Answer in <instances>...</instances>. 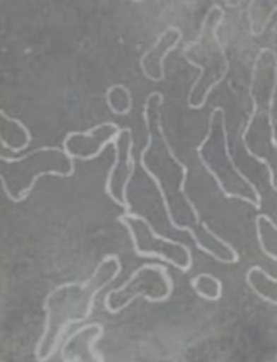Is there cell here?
Returning <instances> with one entry per match:
<instances>
[{"label":"cell","mask_w":277,"mask_h":362,"mask_svg":"<svg viewBox=\"0 0 277 362\" xmlns=\"http://www.w3.org/2000/svg\"><path fill=\"white\" fill-rule=\"evenodd\" d=\"M182 41V30L177 25H170L166 30L155 39L154 45L140 57V69L148 81L161 83L166 80V57L177 49Z\"/></svg>","instance_id":"cell-8"},{"label":"cell","mask_w":277,"mask_h":362,"mask_svg":"<svg viewBox=\"0 0 277 362\" xmlns=\"http://www.w3.org/2000/svg\"><path fill=\"white\" fill-rule=\"evenodd\" d=\"M122 272V262L117 255H106L98 264L90 278L83 283L69 281L55 286L45 299V329L35 343L34 357L48 362L60 350L67 329L73 324L87 322L94 313L95 297L115 281Z\"/></svg>","instance_id":"cell-1"},{"label":"cell","mask_w":277,"mask_h":362,"mask_svg":"<svg viewBox=\"0 0 277 362\" xmlns=\"http://www.w3.org/2000/svg\"><path fill=\"white\" fill-rule=\"evenodd\" d=\"M113 151H115V158H113L112 166L108 170L105 184L106 197L112 200L113 197V186L119 182V198L122 200V209L126 212L131 211L129 198H127V187H129L131 180H133L134 172H136V161H134V140L133 131L129 127H124V133L113 141Z\"/></svg>","instance_id":"cell-6"},{"label":"cell","mask_w":277,"mask_h":362,"mask_svg":"<svg viewBox=\"0 0 277 362\" xmlns=\"http://www.w3.org/2000/svg\"><path fill=\"white\" fill-rule=\"evenodd\" d=\"M260 9V16L261 13L265 14L264 20V30L269 27V23L272 21L274 14L277 13V0H251L249 6H247V16L253 14L254 11Z\"/></svg>","instance_id":"cell-13"},{"label":"cell","mask_w":277,"mask_h":362,"mask_svg":"<svg viewBox=\"0 0 277 362\" xmlns=\"http://www.w3.org/2000/svg\"><path fill=\"white\" fill-rule=\"evenodd\" d=\"M2 362H6V361H2Z\"/></svg>","instance_id":"cell-16"},{"label":"cell","mask_w":277,"mask_h":362,"mask_svg":"<svg viewBox=\"0 0 277 362\" xmlns=\"http://www.w3.org/2000/svg\"><path fill=\"white\" fill-rule=\"evenodd\" d=\"M246 283L258 299L277 308V278L269 274L260 265H253L246 272Z\"/></svg>","instance_id":"cell-9"},{"label":"cell","mask_w":277,"mask_h":362,"mask_svg":"<svg viewBox=\"0 0 277 362\" xmlns=\"http://www.w3.org/2000/svg\"><path fill=\"white\" fill-rule=\"evenodd\" d=\"M219 117H221V134H223V148H225V154H226V159H228L230 166L233 168V172H235V175L239 177L240 180H242L244 184H246L247 187L251 189V193H253V197L257 198V202L260 205H264V198H261V193L260 189L257 187V184L253 182V180L249 179V177L246 175V173L242 172V170L239 168V166L235 165V159H233L232 152H230V138H228V126H226V113H225V108H221L219 106Z\"/></svg>","instance_id":"cell-12"},{"label":"cell","mask_w":277,"mask_h":362,"mask_svg":"<svg viewBox=\"0 0 277 362\" xmlns=\"http://www.w3.org/2000/svg\"><path fill=\"white\" fill-rule=\"evenodd\" d=\"M191 290L196 293L201 299L208 300V303H218L223 297V283L221 279L216 278L214 274L208 272H201V274L194 276L189 279Z\"/></svg>","instance_id":"cell-11"},{"label":"cell","mask_w":277,"mask_h":362,"mask_svg":"<svg viewBox=\"0 0 277 362\" xmlns=\"http://www.w3.org/2000/svg\"><path fill=\"white\" fill-rule=\"evenodd\" d=\"M105 336V325L87 324L76 329L64 339L60 346V359L64 362H106L95 345Z\"/></svg>","instance_id":"cell-7"},{"label":"cell","mask_w":277,"mask_h":362,"mask_svg":"<svg viewBox=\"0 0 277 362\" xmlns=\"http://www.w3.org/2000/svg\"><path fill=\"white\" fill-rule=\"evenodd\" d=\"M117 221L129 232L136 257L158 258L163 264L172 265L180 272H189L193 269V253L189 247L179 240L159 235L147 218L129 211L119 216Z\"/></svg>","instance_id":"cell-2"},{"label":"cell","mask_w":277,"mask_h":362,"mask_svg":"<svg viewBox=\"0 0 277 362\" xmlns=\"http://www.w3.org/2000/svg\"><path fill=\"white\" fill-rule=\"evenodd\" d=\"M225 2L228 7H239L242 4V0H225Z\"/></svg>","instance_id":"cell-14"},{"label":"cell","mask_w":277,"mask_h":362,"mask_svg":"<svg viewBox=\"0 0 277 362\" xmlns=\"http://www.w3.org/2000/svg\"><path fill=\"white\" fill-rule=\"evenodd\" d=\"M141 286H124L113 288L105 297V310L110 315H119L136 299H145L148 304H161L170 300L173 293V279L166 264H145L134 271Z\"/></svg>","instance_id":"cell-4"},{"label":"cell","mask_w":277,"mask_h":362,"mask_svg":"<svg viewBox=\"0 0 277 362\" xmlns=\"http://www.w3.org/2000/svg\"><path fill=\"white\" fill-rule=\"evenodd\" d=\"M37 163H35V168H32L34 165H30L32 158L30 152L23 154L21 158H9V156L2 154L0 156V161L7 166H14V168H20V175L18 179L21 180L20 189L16 191V194L9 198L13 204H20L25 202L32 194L35 182H37L41 177H60V179H69L76 172V166H74V159L67 154L64 148L59 147H41L37 148Z\"/></svg>","instance_id":"cell-3"},{"label":"cell","mask_w":277,"mask_h":362,"mask_svg":"<svg viewBox=\"0 0 277 362\" xmlns=\"http://www.w3.org/2000/svg\"><path fill=\"white\" fill-rule=\"evenodd\" d=\"M254 228L261 253L277 264V223L271 216L258 214L254 219Z\"/></svg>","instance_id":"cell-10"},{"label":"cell","mask_w":277,"mask_h":362,"mask_svg":"<svg viewBox=\"0 0 277 362\" xmlns=\"http://www.w3.org/2000/svg\"><path fill=\"white\" fill-rule=\"evenodd\" d=\"M134 4H141V2H145V0H133Z\"/></svg>","instance_id":"cell-15"},{"label":"cell","mask_w":277,"mask_h":362,"mask_svg":"<svg viewBox=\"0 0 277 362\" xmlns=\"http://www.w3.org/2000/svg\"><path fill=\"white\" fill-rule=\"evenodd\" d=\"M124 133V127L115 122L95 124L87 131H71L62 141V148L74 161H92L105 152L108 145Z\"/></svg>","instance_id":"cell-5"}]
</instances>
